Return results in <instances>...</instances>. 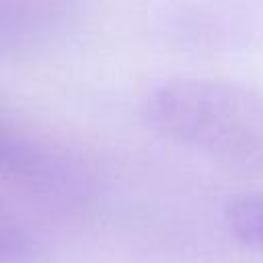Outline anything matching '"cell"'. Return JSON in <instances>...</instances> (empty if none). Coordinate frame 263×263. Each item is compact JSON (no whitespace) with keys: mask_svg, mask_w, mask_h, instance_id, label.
<instances>
[{"mask_svg":"<svg viewBox=\"0 0 263 263\" xmlns=\"http://www.w3.org/2000/svg\"><path fill=\"white\" fill-rule=\"evenodd\" d=\"M43 255L41 242L23 228H0V263H39Z\"/></svg>","mask_w":263,"mask_h":263,"instance_id":"obj_4","label":"cell"},{"mask_svg":"<svg viewBox=\"0 0 263 263\" xmlns=\"http://www.w3.org/2000/svg\"><path fill=\"white\" fill-rule=\"evenodd\" d=\"M0 171L14 185L47 201L80 203L90 195V177L78 160L31 138L2 136Z\"/></svg>","mask_w":263,"mask_h":263,"instance_id":"obj_2","label":"cell"},{"mask_svg":"<svg viewBox=\"0 0 263 263\" xmlns=\"http://www.w3.org/2000/svg\"><path fill=\"white\" fill-rule=\"evenodd\" d=\"M226 220L234 236L255 253L263 255V195L245 193L228 201Z\"/></svg>","mask_w":263,"mask_h":263,"instance_id":"obj_3","label":"cell"},{"mask_svg":"<svg viewBox=\"0 0 263 263\" xmlns=\"http://www.w3.org/2000/svg\"><path fill=\"white\" fill-rule=\"evenodd\" d=\"M144 121L228 171L263 175V92L218 78H168L142 99Z\"/></svg>","mask_w":263,"mask_h":263,"instance_id":"obj_1","label":"cell"}]
</instances>
